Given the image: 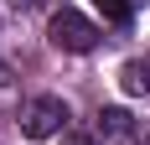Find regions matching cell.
Wrapping results in <instances>:
<instances>
[{"mask_svg": "<svg viewBox=\"0 0 150 145\" xmlns=\"http://www.w3.org/2000/svg\"><path fill=\"white\" fill-rule=\"evenodd\" d=\"M67 130V104L57 93H42V99H31L21 109V135L26 140H52V135Z\"/></svg>", "mask_w": 150, "mask_h": 145, "instance_id": "cell-2", "label": "cell"}, {"mask_svg": "<svg viewBox=\"0 0 150 145\" xmlns=\"http://www.w3.org/2000/svg\"><path fill=\"white\" fill-rule=\"evenodd\" d=\"M62 145H93V140H88V135H67Z\"/></svg>", "mask_w": 150, "mask_h": 145, "instance_id": "cell-6", "label": "cell"}, {"mask_svg": "<svg viewBox=\"0 0 150 145\" xmlns=\"http://www.w3.org/2000/svg\"><path fill=\"white\" fill-rule=\"evenodd\" d=\"M98 124H104L109 135H124V124H129V114H124V109H104V114H98Z\"/></svg>", "mask_w": 150, "mask_h": 145, "instance_id": "cell-4", "label": "cell"}, {"mask_svg": "<svg viewBox=\"0 0 150 145\" xmlns=\"http://www.w3.org/2000/svg\"><path fill=\"white\" fill-rule=\"evenodd\" d=\"M140 145H150V135H145V140H140Z\"/></svg>", "mask_w": 150, "mask_h": 145, "instance_id": "cell-7", "label": "cell"}, {"mask_svg": "<svg viewBox=\"0 0 150 145\" xmlns=\"http://www.w3.org/2000/svg\"><path fill=\"white\" fill-rule=\"evenodd\" d=\"M119 83H124V93H150V52L135 57V62H124Z\"/></svg>", "mask_w": 150, "mask_h": 145, "instance_id": "cell-3", "label": "cell"}, {"mask_svg": "<svg viewBox=\"0 0 150 145\" xmlns=\"http://www.w3.org/2000/svg\"><path fill=\"white\" fill-rule=\"evenodd\" d=\"M47 36H52V47H62V52H93V47H98V26H93L83 11H73V5H62V11L47 21Z\"/></svg>", "mask_w": 150, "mask_h": 145, "instance_id": "cell-1", "label": "cell"}, {"mask_svg": "<svg viewBox=\"0 0 150 145\" xmlns=\"http://www.w3.org/2000/svg\"><path fill=\"white\" fill-rule=\"evenodd\" d=\"M93 5H98L109 21H129V0H93Z\"/></svg>", "mask_w": 150, "mask_h": 145, "instance_id": "cell-5", "label": "cell"}]
</instances>
